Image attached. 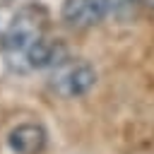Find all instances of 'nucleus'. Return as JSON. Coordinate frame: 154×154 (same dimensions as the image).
Instances as JSON below:
<instances>
[{
	"label": "nucleus",
	"instance_id": "nucleus-1",
	"mask_svg": "<svg viewBox=\"0 0 154 154\" xmlns=\"http://www.w3.org/2000/svg\"><path fill=\"white\" fill-rule=\"evenodd\" d=\"M43 12L38 7H22L2 34V55L14 72H26L29 53L43 41Z\"/></svg>",
	"mask_w": 154,
	"mask_h": 154
},
{
	"label": "nucleus",
	"instance_id": "nucleus-2",
	"mask_svg": "<svg viewBox=\"0 0 154 154\" xmlns=\"http://www.w3.org/2000/svg\"><path fill=\"white\" fill-rule=\"evenodd\" d=\"M96 82V70L87 60H70L65 58L53 67L51 75V89L63 99H77L84 96Z\"/></svg>",
	"mask_w": 154,
	"mask_h": 154
},
{
	"label": "nucleus",
	"instance_id": "nucleus-3",
	"mask_svg": "<svg viewBox=\"0 0 154 154\" xmlns=\"http://www.w3.org/2000/svg\"><path fill=\"white\" fill-rule=\"evenodd\" d=\"M60 14H63V22L75 29H89L113 12L108 0H65Z\"/></svg>",
	"mask_w": 154,
	"mask_h": 154
},
{
	"label": "nucleus",
	"instance_id": "nucleus-4",
	"mask_svg": "<svg viewBox=\"0 0 154 154\" xmlns=\"http://www.w3.org/2000/svg\"><path fill=\"white\" fill-rule=\"evenodd\" d=\"M7 147L14 154H41L46 147V130L38 123H22L10 130Z\"/></svg>",
	"mask_w": 154,
	"mask_h": 154
},
{
	"label": "nucleus",
	"instance_id": "nucleus-5",
	"mask_svg": "<svg viewBox=\"0 0 154 154\" xmlns=\"http://www.w3.org/2000/svg\"><path fill=\"white\" fill-rule=\"evenodd\" d=\"M111 2V12L116 14V12H120V10H125V7H130L135 0H108Z\"/></svg>",
	"mask_w": 154,
	"mask_h": 154
},
{
	"label": "nucleus",
	"instance_id": "nucleus-6",
	"mask_svg": "<svg viewBox=\"0 0 154 154\" xmlns=\"http://www.w3.org/2000/svg\"><path fill=\"white\" fill-rule=\"evenodd\" d=\"M0 53H2V34H0Z\"/></svg>",
	"mask_w": 154,
	"mask_h": 154
},
{
	"label": "nucleus",
	"instance_id": "nucleus-7",
	"mask_svg": "<svg viewBox=\"0 0 154 154\" xmlns=\"http://www.w3.org/2000/svg\"><path fill=\"white\" fill-rule=\"evenodd\" d=\"M147 2H149V5H154V0H147Z\"/></svg>",
	"mask_w": 154,
	"mask_h": 154
}]
</instances>
